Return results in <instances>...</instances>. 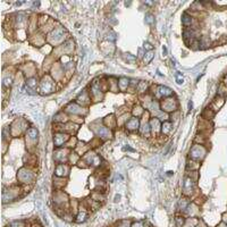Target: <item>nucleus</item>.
<instances>
[{"mask_svg": "<svg viewBox=\"0 0 227 227\" xmlns=\"http://www.w3.org/2000/svg\"><path fill=\"white\" fill-rule=\"evenodd\" d=\"M190 156L193 160H201L203 159L206 156V149L202 147V144H198V145H194L191 151H190Z\"/></svg>", "mask_w": 227, "mask_h": 227, "instance_id": "obj_1", "label": "nucleus"}, {"mask_svg": "<svg viewBox=\"0 0 227 227\" xmlns=\"http://www.w3.org/2000/svg\"><path fill=\"white\" fill-rule=\"evenodd\" d=\"M194 190V182L190 176H185L183 181V193L185 195H191Z\"/></svg>", "mask_w": 227, "mask_h": 227, "instance_id": "obj_2", "label": "nucleus"}, {"mask_svg": "<svg viewBox=\"0 0 227 227\" xmlns=\"http://www.w3.org/2000/svg\"><path fill=\"white\" fill-rule=\"evenodd\" d=\"M53 90V81L49 76H44L41 82V91L43 93H50Z\"/></svg>", "mask_w": 227, "mask_h": 227, "instance_id": "obj_3", "label": "nucleus"}, {"mask_svg": "<svg viewBox=\"0 0 227 227\" xmlns=\"http://www.w3.org/2000/svg\"><path fill=\"white\" fill-rule=\"evenodd\" d=\"M177 107V104L175 101V99H172V98H168V99H165L162 101V109L166 110V111H174Z\"/></svg>", "mask_w": 227, "mask_h": 227, "instance_id": "obj_4", "label": "nucleus"}, {"mask_svg": "<svg viewBox=\"0 0 227 227\" xmlns=\"http://www.w3.org/2000/svg\"><path fill=\"white\" fill-rule=\"evenodd\" d=\"M93 131H94V133H96L99 138H102V139H109V138H111L110 131L107 127H105V126H99L98 130H93Z\"/></svg>", "mask_w": 227, "mask_h": 227, "instance_id": "obj_5", "label": "nucleus"}, {"mask_svg": "<svg viewBox=\"0 0 227 227\" xmlns=\"http://www.w3.org/2000/svg\"><path fill=\"white\" fill-rule=\"evenodd\" d=\"M67 140H68V135L67 134H64V133H57L55 135V138H53V142H55V145L56 147L62 145Z\"/></svg>", "mask_w": 227, "mask_h": 227, "instance_id": "obj_6", "label": "nucleus"}, {"mask_svg": "<svg viewBox=\"0 0 227 227\" xmlns=\"http://www.w3.org/2000/svg\"><path fill=\"white\" fill-rule=\"evenodd\" d=\"M70 173V168L67 165L65 164H59L57 168H56V175L58 177H64V176H67V174Z\"/></svg>", "mask_w": 227, "mask_h": 227, "instance_id": "obj_7", "label": "nucleus"}, {"mask_svg": "<svg viewBox=\"0 0 227 227\" xmlns=\"http://www.w3.org/2000/svg\"><path fill=\"white\" fill-rule=\"evenodd\" d=\"M126 128L127 130H130V131H134V130H136L138 127H139V119L138 118H131V119H128L127 122H126Z\"/></svg>", "mask_w": 227, "mask_h": 227, "instance_id": "obj_8", "label": "nucleus"}, {"mask_svg": "<svg viewBox=\"0 0 227 227\" xmlns=\"http://www.w3.org/2000/svg\"><path fill=\"white\" fill-rule=\"evenodd\" d=\"M36 140H38V132H36V130L35 128H30L26 133V142L33 141V143H34Z\"/></svg>", "mask_w": 227, "mask_h": 227, "instance_id": "obj_9", "label": "nucleus"}, {"mask_svg": "<svg viewBox=\"0 0 227 227\" xmlns=\"http://www.w3.org/2000/svg\"><path fill=\"white\" fill-rule=\"evenodd\" d=\"M87 217V211L84 208H81L79 211V215L76 216V221L81 223V221H84Z\"/></svg>", "mask_w": 227, "mask_h": 227, "instance_id": "obj_10", "label": "nucleus"}, {"mask_svg": "<svg viewBox=\"0 0 227 227\" xmlns=\"http://www.w3.org/2000/svg\"><path fill=\"white\" fill-rule=\"evenodd\" d=\"M158 90H159V93H160V96H170V94H172V90H170L169 87H158Z\"/></svg>", "mask_w": 227, "mask_h": 227, "instance_id": "obj_11", "label": "nucleus"}, {"mask_svg": "<svg viewBox=\"0 0 227 227\" xmlns=\"http://www.w3.org/2000/svg\"><path fill=\"white\" fill-rule=\"evenodd\" d=\"M192 17L189 15V14H184L183 15V18H182V23H183V25L185 26H191V24H192Z\"/></svg>", "mask_w": 227, "mask_h": 227, "instance_id": "obj_12", "label": "nucleus"}, {"mask_svg": "<svg viewBox=\"0 0 227 227\" xmlns=\"http://www.w3.org/2000/svg\"><path fill=\"white\" fill-rule=\"evenodd\" d=\"M189 206H190V202L186 199H181L178 202V209L179 210H186Z\"/></svg>", "mask_w": 227, "mask_h": 227, "instance_id": "obj_13", "label": "nucleus"}, {"mask_svg": "<svg viewBox=\"0 0 227 227\" xmlns=\"http://www.w3.org/2000/svg\"><path fill=\"white\" fill-rule=\"evenodd\" d=\"M127 85H128V79H125V77H122V79H121V82L118 83V87H121L122 90H124V89L127 87Z\"/></svg>", "mask_w": 227, "mask_h": 227, "instance_id": "obj_14", "label": "nucleus"}, {"mask_svg": "<svg viewBox=\"0 0 227 227\" xmlns=\"http://www.w3.org/2000/svg\"><path fill=\"white\" fill-rule=\"evenodd\" d=\"M162 127V132L165 133V134H168L169 132H170V130H172V124L170 123H164V125L161 126Z\"/></svg>", "mask_w": 227, "mask_h": 227, "instance_id": "obj_15", "label": "nucleus"}, {"mask_svg": "<svg viewBox=\"0 0 227 227\" xmlns=\"http://www.w3.org/2000/svg\"><path fill=\"white\" fill-rule=\"evenodd\" d=\"M184 224H185V220L183 219V217H176V225L177 227H183Z\"/></svg>", "mask_w": 227, "mask_h": 227, "instance_id": "obj_16", "label": "nucleus"}, {"mask_svg": "<svg viewBox=\"0 0 227 227\" xmlns=\"http://www.w3.org/2000/svg\"><path fill=\"white\" fill-rule=\"evenodd\" d=\"M176 82H177V84H183V82H184V79L183 77L181 76V74H177V76H176Z\"/></svg>", "mask_w": 227, "mask_h": 227, "instance_id": "obj_17", "label": "nucleus"}, {"mask_svg": "<svg viewBox=\"0 0 227 227\" xmlns=\"http://www.w3.org/2000/svg\"><path fill=\"white\" fill-rule=\"evenodd\" d=\"M152 57H153V52L150 51V52L147 55V58H144V61H145V62H149V61L152 59Z\"/></svg>", "mask_w": 227, "mask_h": 227, "instance_id": "obj_18", "label": "nucleus"}, {"mask_svg": "<svg viewBox=\"0 0 227 227\" xmlns=\"http://www.w3.org/2000/svg\"><path fill=\"white\" fill-rule=\"evenodd\" d=\"M145 17H147V19H145V21H147V23H152V22H153V19H152L153 16H152L151 14H148Z\"/></svg>", "mask_w": 227, "mask_h": 227, "instance_id": "obj_19", "label": "nucleus"}, {"mask_svg": "<svg viewBox=\"0 0 227 227\" xmlns=\"http://www.w3.org/2000/svg\"><path fill=\"white\" fill-rule=\"evenodd\" d=\"M35 84H36V83H35V79H31L30 81H28V82H27V85H28V87H33Z\"/></svg>", "mask_w": 227, "mask_h": 227, "instance_id": "obj_20", "label": "nucleus"}, {"mask_svg": "<svg viewBox=\"0 0 227 227\" xmlns=\"http://www.w3.org/2000/svg\"><path fill=\"white\" fill-rule=\"evenodd\" d=\"M132 227H144V225H143V223L138 221V223H134V224L132 225Z\"/></svg>", "mask_w": 227, "mask_h": 227, "instance_id": "obj_21", "label": "nucleus"}, {"mask_svg": "<svg viewBox=\"0 0 227 227\" xmlns=\"http://www.w3.org/2000/svg\"><path fill=\"white\" fill-rule=\"evenodd\" d=\"M158 104H156V106ZM151 106H152V107L155 106V101H152V102H151ZM153 110H155V109H153ZM156 110H157V113H159V107H156Z\"/></svg>", "mask_w": 227, "mask_h": 227, "instance_id": "obj_22", "label": "nucleus"}, {"mask_svg": "<svg viewBox=\"0 0 227 227\" xmlns=\"http://www.w3.org/2000/svg\"><path fill=\"white\" fill-rule=\"evenodd\" d=\"M219 227H227V225L226 224H220V226Z\"/></svg>", "mask_w": 227, "mask_h": 227, "instance_id": "obj_23", "label": "nucleus"}, {"mask_svg": "<svg viewBox=\"0 0 227 227\" xmlns=\"http://www.w3.org/2000/svg\"><path fill=\"white\" fill-rule=\"evenodd\" d=\"M225 83L227 84V76H226V79H225Z\"/></svg>", "mask_w": 227, "mask_h": 227, "instance_id": "obj_24", "label": "nucleus"}]
</instances>
